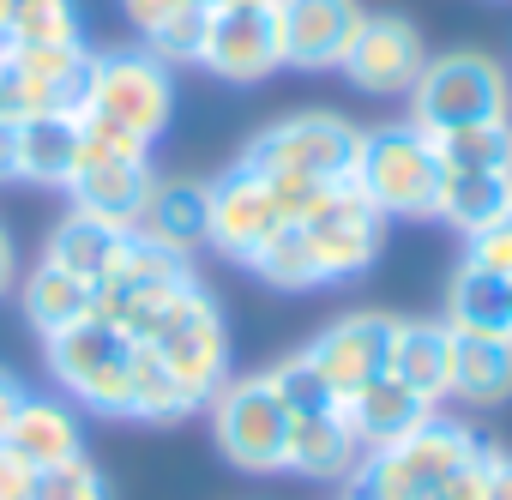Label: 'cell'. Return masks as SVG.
<instances>
[{"instance_id": "25", "label": "cell", "mask_w": 512, "mask_h": 500, "mask_svg": "<svg viewBox=\"0 0 512 500\" xmlns=\"http://www.w3.org/2000/svg\"><path fill=\"white\" fill-rule=\"evenodd\" d=\"M476 410L512 398V338H458L452 332V392Z\"/></svg>"}, {"instance_id": "36", "label": "cell", "mask_w": 512, "mask_h": 500, "mask_svg": "<svg viewBox=\"0 0 512 500\" xmlns=\"http://www.w3.org/2000/svg\"><path fill=\"white\" fill-rule=\"evenodd\" d=\"M199 7H211V0H121V13H127V25H139V37H151L157 25L199 13Z\"/></svg>"}, {"instance_id": "9", "label": "cell", "mask_w": 512, "mask_h": 500, "mask_svg": "<svg viewBox=\"0 0 512 500\" xmlns=\"http://www.w3.org/2000/svg\"><path fill=\"white\" fill-rule=\"evenodd\" d=\"M49 344V374L85 404V410H103V416H127V380H133V338L103 326V320H79Z\"/></svg>"}, {"instance_id": "37", "label": "cell", "mask_w": 512, "mask_h": 500, "mask_svg": "<svg viewBox=\"0 0 512 500\" xmlns=\"http://www.w3.org/2000/svg\"><path fill=\"white\" fill-rule=\"evenodd\" d=\"M482 482H488V446H482V452H470V458H464V464H458L434 494H428V500H482Z\"/></svg>"}, {"instance_id": "15", "label": "cell", "mask_w": 512, "mask_h": 500, "mask_svg": "<svg viewBox=\"0 0 512 500\" xmlns=\"http://www.w3.org/2000/svg\"><path fill=\"white\" fill-rule=\"evenodd\" d=\"M392 338H398V320H392V314H344V320H332V326L308 344V356H314V368L326 374V386H332L338 398H350L356 386H368L374 374H386Z\"/></svg>"}, {"instance_id": "27", "label": "cell", "mask_w": 512, "mask_h": 500, "mask_svg": "<svg viewBox=\"0 0 512 500\" xmlns=\"http://www.w3.org/2000/svg\"><path fill=\"white\" fill-rule=\"evenodd\" d=\"M247 272L260 278V284H272V290H290V296H302V290H320V284H326V266H320V254H314V241H308V229H302V223L272 229L260 247H253Z\"/></svg>"}, {"instance_id": "31", "label": "cell", "mask_w": 512, "mask_h": 500, "mask_svg": "<svg viewBox=\"0 0 512 500\" xmlns=\"http://www.w3.org/2000/svg\"><path fill=\"white\" fill-rule=\"evenodd\" d=\"M440 169H512V121H476L452 133H428Z\"/></svg>"}, {"instance_id": "21", "label": "cell", "mask_w": 512, "mask_h": 500, "mask_svg": "<svg viewBox=\"0 0 512 500\" xmlns=\"http://www.w3.org/2000/svg\"><path fill=\"white\" fill-rule=\"evenodd\" d=\"M121 241H127V229H115V223H103V217H91V211H67L55 229H49V241H43V260L49 266H61L67 278H79V284H103L109 278V266L121 260Z\"/></svg>"}, {"instance_id": "28", "label": "cell", "mask_w": 512, "mask_h": 500, "mask_svg": "<svg viewBox=\"0 0 512 500\" xmlns=\"http://www.w3.org/2000/svg\"><path fill=\"white\" fill-rule=\"evenodd\" d=\"M25 320L43 332V338H55V332H67V326H79V320H91V284H79V278H67L61 266H31V278H25Z\"/></svg>"}, {"instance_id": "12", "label": "cell", "mask_w": 512, "mask_h": 500, "mask_svg": "<svg viewBox=\"0 0 512 500\" xmlns=\"http://www.w3.org/2000/svg\"><path fill=\"white\" fill-rule=\"evenodd\" d=\"M362 0H278L272 25H278V61L296 73H326L344 61V49L362 31Z\"/></svg>"}, {"instance_id": "40", "label": "cell", "mask_w": 512, "mask_h": 500, "mask_svg": "<svg viewBox=\"0 0 512 500\" xmlns=\"http://www.w3.org/2000/svg\"><path fill=\"white\" fill-rule=\"evenodd\" d=\"M0 181H19V121H0Z\"/></svg>"}, {"instance_id": "33", "label": "cell", "mask_w": 512, "mask_h": 500, "mask_svg": "<svg viewBox=\"0 0 512 500\" xmlns=\"http://www.w3.org/2000/svg\"><path fill=\"white\" fill-rule=\"evenodd\" d=\"M31 500H115V494H109V476L91 458H67V464L37 470Z\"/></svg>"}, {"instance_id": "32", "label": "cell", "mask_w": 512, "mask_h": 500, "mask_svg": "<svg viewBox=\"0 0 512 500\" xmlns=\"http://www.w3.org/2000/svg\"><path fill=\"white\" fill-rule=\"evenodd\" d=\"M266 380H272V392L284 398V410H290V416H326V410H338V392L326 386V374L314 368V356H308V350L284 356Z\"/></svg>"}, {"instance_id": "35", "label": "cell", "mask_w": 512, "mask_h": 500, "mask_svg": "<svg viewBox=\"0 0 512 500\" xmlns=\"http://www.w3.org/2000/svg\"><path fill=\"white\" fill-rule=\"evenodd\" d=\"M464 266L494 272V278H512V211H506V217H494V223H482V229L470 235Z\"/></svg>"}, {"instance_id": "23", "label": "cell", "mask_w": 512, "mask_h": 500, "mask_svg": "<svg viewBox=\"0 0 512 500\" xmlns=\"http://www.w3.org/2000/svg\"><path fill=\"white\" fill-rule=\"evenodd\" d=\"M422 404H440L452 392V332L440 320H398L392 362H386Z\"/></svg>"}, {"instance_id": "14", "label": "cell", "mask_w": 512, "mask_h": 500, "mask_svg": "<svg viewBox=\"0 0 512 500\" xmlns=\"http://www.w3.org/2000/svg\"><path fill=\"white\" fill-rule=\"evenodd\" d=\"M199 67L229 79V85H253L278 73V25L266 7H217L205 13V43H199Z\"/></svg>"}, {"instance_id": "24", "label": "cell", "mask_w": 512, "mask_h": 500, "mask_svg": "<svg viewBox=\"0 0 512 500\" xmlns=\"http://www.w3.org/2000/svg\"><path fill=\"white\" fill-rule=\"evenodd\" d=\"M512 211V169H440L434 187V217H446L452 229L476 235L482 223Z\"/></svg>"}, {"instance_id": "38", "label": "cell", "mask_w": 512, "mask_h": 500, "mask_svg": "<svg viewBox=\"0 0 512 500\" xmlns=\"http://www.w3.org/2000/svg\"><path fill=\"white\" fill-rule=\"evenodd\" d=\"M31 482H37V470L0 446V500H31Z\"/></svg>"}, {"instance_id": "7", "label": "cell", "mask_w": 512, "mask_h": 500, "mask_svg": "<svg viewBox=\"0 0 512 500\" xmlns=\"http://www.w3.org/2000/svg\"><path fill=\"white\" fill-rule=\"evenodd\" d=\"M211 434H217V452L235 464V470H284V446H290V410L284 398L272 392L266 374H241V380H223L211 392Z\"/></svg>"}, {"instance_id": "4", "label": "cell", "mask_w": 512, "mask_h": 500, "mask_svg": "<svg viewBox=\"0 0 512 500\" xmlns=\"http://www.w3.org/2000/svg\"><path fill=\"white\" fill-rule=\"evenodd\" d=\"M410 121L422 133H452L476 121H512V73L482 49H452L410 85Z\"/></svg>"}, {"instance_id": "43", "label": "cell", "mask_w": 512, "mask_h": 500, "mask_svg": "<svg viewBox=\"0 0 512 500\" xmlns=\"http://www.w3.org/2000/svg\"><path fill=\"white\" fill-rule=\"evenodd\" d=\"M217 7H266V13H272L278 0H217Z\"/></svg>"}, {"instance_id": "30", "label": "cell", "mask_w": 512, "mask_h": 500, "mask_svg": "<svg viewBox=\"0 0 512 500\" xmlns=\"http://www.w3.org/2000/svg\"><path fill=\"white\" fill-rule=\"evenodd\" d=\"M187 410H199L181 386H175V374L157 362V350L151 344H133V380H127V416H139V422H181Z\"/></svg>"}, {"instance_id": "5", "label": "cell", "mask_w": 512, "mask_h": 500, "mask_svg": "<svg viewBox=\"0 0 512 500\" xmlns=\"http://www.w3.org/2000/svg\"><path fill=\"white\" fill-rule=\"evenodd\" d=\"M145 344L157 350V362L175 374V386H181L199 410H205L211 392L229 380V332H223V314H217V302H211V290H205L199 278H187V284L163 302V314H157V326H151Z\"/></svg>"}, {"instance_id": "26", "label": "cell", "mask_w": 512, "mask_h": 500, "mask_svg": "<svg viewBox=\"0 0 512 500\" xmlns=\"http://www.w3.org/2000/svg\"><path fill=\"white\" fill-rule=\"evenodd\" d=\"M73 175H79V121L73 115L19 121V181L67 187Z\"/></svg>"}, {"instance_id": "6", "label": "cell", "mask_w": 512, "mask_h": 500, "mask_svg": "<svg viewBox=\"0 0 512 500\" xmlns=\"http://www.w3.org/2000/svg\"><path fill=\"white\" fill-rule=\"evenodd\" d=\"M79 115L109 121L145 145H157V133L175 115V73L145 55V49H103L91 55V79H85V103Z\"/></svg>"}, {"instance_id": "3", "label": "cell", "mask_w": 512, "mask_h": 500, "mask_svg": "<svg viewBox=\"0 0 512 500\" xmlns=\"http://www.w3.org/2000/svg\"><path fill=\"white\" fill-rule=\"evenodd\" d=\"M356 193L380 217H434V187H440V157L434 139L416 121H386L368 127L350 163Z\"/></svg>"}, {"instance_id": "34", "label": "cell", "mask_w": 512, "mask_h": 500, "mask_svg": "<svg viewBox=\"0 0 512 500\" xmlns=\"http://www.w3.org/2000/svg\"><path fill=\"white\" fill-rule=\"evenodd\" d=\"M205 13H211V7H199V13H181V19L157 25V31L145 37V55H157L163 67H199V43H205Z\"/></svg>"}, {"instance_id": "22", "label": "cell", "mask_w": 512, "mask_h": 500, "mask_svg": "<svg viewBox=\"0 0 512 500\" xmlns=\"http://www.w3.org/2000/svg\"><path fill=\"white\" fill-rule=\"evenodd\" d=\"M440 326L458 332V338H512V278L458 266L452 284H446V314H440Z\"/></svg>"}, {"instance_id": "16", "label": "cell", "mask_w": 512, "mask_h": 500, "mask_svg": "<svg viewBox=\"0 0 512 500\" xmlns=\"http://www.w3.org/2000/svg\"><path fill=\"white\" fill-rule=\"evenodd\" d=\"M205 217H211V187L193 181V175H157L139 217L127 223L133 241H151L163 247V254H181L193 260L199 247H205Z\"/></svg>"}, {"instance_id": "20", "label": "cell", "mask_w": 512, "mask_h": 500, "mask_svg": "<svg viewBox=\"0 0 512 500\" xmlns=\"http://www.w3.org/2000/svg\"><path fill=\"white\" fill-rule=\"evenodd\" d=\"M362 464V440L350 434L344 410L326 416H296L290 422V446H284V470L308 476V482H350Z\"/></svg>"}, {"instance_id": "1", "label": "cell", "mask_w": 512, "mask_h": 500, "mask_svg": "<svg viewBox=\"0 0 512 500\" xmlns=\"http://www.w3.org/2000/svg\"><path fill=\"white\" fill-rule=\"evenodd\" d=\"M356 145H362V127L350 115H332V109H302V115H284L272 127H260L241 151V169H253L284 205V217L296 223L326 187L350 181V163H356Z\"/></svg>"}, {"instance_id": "19", "label": "cell", "mask_w": 512, "mask_h": 500, "mask_svg": "<svg viewBox=\"0 0 512 500\" xmlns=\"http://www.w3.org/2000/svg\"><path fill=\"white\" fill-rule=\"evenodd\" d=\"M338 410H344V422H350V434L362 440V452H374V446H392L398 434H410L434 404H422L392 368L386 374H374L368 386H356L350 398H338Z\"/></svg>"}, {"instance_id": "2", "label": "cell", "mask_w": 512, "mask_h": 500, "mask_svg": "<svg viewBox=\"0 0 512 500\" xmlns=\"http://www.w3.org/2000/svg\"><path fill=\"white\" fill-rule=\"evenodd\" d=\"M470 452H482V440L458 422L428 410L410 434H398L392 446L362 452L356 476H350V500H428Z\"/></svg>"}, {"instance_id": "8", "label": "cell", "mask_w": 512, "mask_h": 500, "mask_svg": "<svg viewBox=\"0 0 512 500\" xmlns=\"http://www.w3.org/2000/svg\"><path fill=\"white\" fill-rule=\"evenodd\" d=\"M85 79H91L85 37L79 43H31V49L0 43V97H7V121L79 115Z\"/></svg>"}, {"instance_id": "13", "label": "cell", "mask_w": 512, "mask_h": 500, "mask_svg": "<svg viewBox=\"0 0 512 500\" xmlns=\"http://www.w3.org/2000/svg\"><path fill=\"white\" fill-rule=\"evenodd\" d=\"M211 187V217H205V247H217V254H229V260H253V247H260L272 229H284L290 217H284V205H278V193L253 175V169H223L217 181H205Z\"/></svg>"}, {"instance_id": "42", "label": "cell", "mask_w": 512, "mask_h": 500, "mask_svg": "<svg viewBox=\"0 0 512 500\" xmlns=\"http://www.w3.org/2000/svg\"><path fill=\"white\" fill-rule=\"evenodd\" d=\"M25 404V386L7 374V368H0V434H7V422H13V410Z\"/></svg>"}, {"instance_id": "41", "label": "cell", "mask_w": 512, "mask_h": 500, "mask_svg": "<svg viewBox=\"0 0 512 500\" xmlns=\"http://www.w3.org/2000/svg\"><path fill=\"white\" fill-rule=\"evenodd\" d=\"M13 284H19V247H13L7 223H0V296H7Z\"/></svg>"}, {"instance_id": "10", "label": "cell", "mask_w": 512, "mask_h": 500, "mask_svg": "<svg viewBox=\"0 0 512 500\" xmlns=\"http://www.w3.org/2000/svg\"><path fill=\"white\" fill-rule=\"evenodd\" d=\"M296 223H302L308 241H314V254H320V266H326V284L368 272L374 254H380V235H386V217L356 193V181L326 187Z\"/></svg>"}, {"instance_id": "29", "label": "cell", "mask_w": 512, "mask_h": 500, "mask_svg": "<svg viewBox=\"0 0 512 500\" xmlns=\"http://www.w3.org/2000/svg\"><path fill=\"white\" fill-rule=\"evenodd\" d=\"M0 43H79V7L73 0H0Z\"/></svg>"}, {"instance_id": "39", "label": "cell", "mask_w": 512, "mask_h": 500, "mask_svg": "<svg viewBox=\"0 0 512 500\" xmlns=\"http://www.w3.org/2000/svg\"><path fill=\"white\" fill-rule=\"evenodd\" d=\"M482 500H512V452H488V482Z\"/></svg>"}, {"instance_id": "17", "label": "cell", "mask_w": 512, "mask_h": 500, "mask_svg": "<svg viewBox=\"0 0 512 500\" xmlns=\"http://www.w3.org/2000/svg\"><path fill=\"white\" fill-rule=\"evenodd\" d=\"M151 181H157L151 157H79V175L67 181V193H73L79 211H91V217L127 229V223L139 217Z\"/></svg>"}, {"instance_id": "18", "label": "cell", "mask_w": 512, "mask_h": 500, "mask_svg": "<svg viewBox=\"0 0 512 500\" xmlns=\"http://www.w3.org/2000/svg\"><path fill=\"white\" fill-rule=\"evenodd\" d=\"M13 458H25L31 470H49V464H67V458H85V434H79V416L61 404V398H31L13 410L7 434H0Z\"/></svg>"}, {"instance_id": "11", "label": "cell", "mask_w": 512, "mask_h": 500, "mask_svg": "<svg viewBox=\"0 0 512 500\" xmlns=\"http://www.w3.org/2000/svg\"><path fill=\"white\" fill-rule=\"evenodd\" d=\"M422 67H428L422 31L410 19H398V13H368L362 31H356V43L338 61V73L356 91H368V97H404L422 79Z\"/></svg>"}]
</instances>
